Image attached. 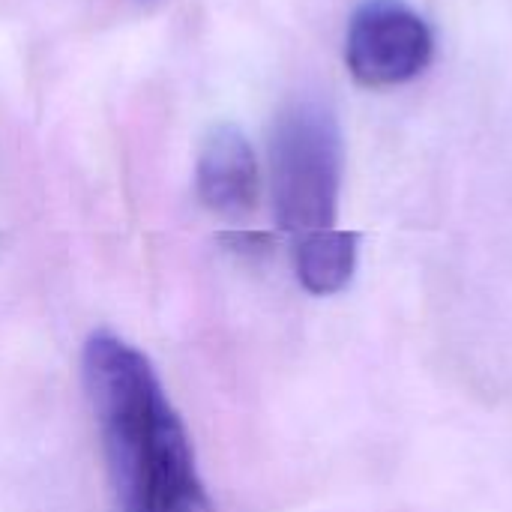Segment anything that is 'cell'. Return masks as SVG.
Returning <instances> with one entry per match:
<instances>
[{
	"label": "cell",
	"instance_id": "6da1fadb",
	"mask_svg": "<svg viewBox=\"0 0 512 512\" xmlns=\"http://www.w3.org/2000/svg\"><path fill=\"white\" fill-rule=\"evenodd\" d=\"M84 390L126 512H213L189 435L150 360L117 336L84 348Z\"/></svg>",
	"mask_w": 512,
	"mask_h": 512
},
{
	"label": "cell",
	"instance_id": "7a4b0ae2",
	"mask_svg": "<svg viewBox=\"0 0 512 512\" xmlns=\"http://www.w3.org/2000/svg\"><path fill=\"white\" fill-rule=\"evenodd\" d=\"M342 159V132L330 108L303 99L279 114L270 138V189L282 231L306 237L336 228Z\"/></svg>",
	"mask_w": 512,
	"mask_h": 512
},
{
	"label": "cell",
	"instance_id": "3957f363",
	"mask_svg": "<svg viewBox=\"0 0 512 512\" xmlns=\"http://www.w3.org/2000/svg\"><path fill=\"white\" fill-rule=\"evenodd\" d=\"M435 54V36L414 9L375 0L366 3L348 27L345 63L363 87H396L414 81Z\"/></svg>",
	"mask_w": 512,
	"mask_h": 512
},
{
	"label": "cell",
	"instance_id": "277c9868",
	"mask_svg": "<svg viewBox=\"0 0 512 512\" xmlns=\"http://www.w3.org/2000/svg\"><path fill=\"white\" fill-rule=\"evenodd\" d=\"M195 189L207 210L219 216H246L258 207L261 171L249 138L237 126H216L198 153Z\"/></svg>",
	"mask_w": 512,
	"mask_h": 512
},
{
	"label": "cell",
	"instance_id": "5b68a950",
	"mask_svg": "<svg viewBox=\"0 0 512 512\" xmlns=\"http://www.w3.org/2000/svg\"><path fill=\"white\" fill-rule=\"evenodd\" d=\"M357 246L360 237L354 231H315L297 237L294 267L300 285L315 297H330L348 288L357 270Z\"/></svg>",
	"mask_w": 512,
	"mask_h": 512
}]
</instances>
